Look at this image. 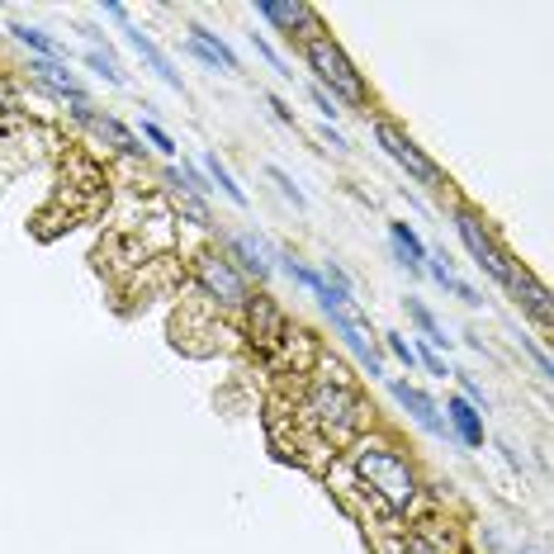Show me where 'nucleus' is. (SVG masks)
<instances>
[{
    "instance_id": "c85d7f7f",
    "label": "nucleus",
    "mask_w": 554,
    "mask_h": 554,
    "mask_svg": "<svg viewBox=\"0 0 554 554\" xmlns=\"http://www.w3.org/2000/svg\"><path fill=\"white\" fill-rule=\"evenodd\" d=\"M412 351H417V365H427L431 375H450V370H446V360L436 356V351H431L427 341H422V346H412Z\"/></svg>"
},
{
    "instance_id": "72a5a7b5",
    "label": "nucleus",
    "mask_w": 554,
    "mask_h": 554,
    "mask_svg": "<svg viewBox=\"0 0 554 554\" xmlns=\"http://www.w3.org/2000/svg\"><path fill=\"white\" fill-rule=\"evenodd\" d=\"M105 15L119 19V24H128V10H124V5H105Z\"/></svg>"
},
{
    "instance_id": "f8f14e48",
    "label": "nucleus",
    "mask_w": 554,
    "mask_h": 554,
    "mask_svg": "<svg viewBox=\"0 0 554 554\" xmlns=\"http://www.w3.org/2000/svg\"><path fill=\"white\" fill-rule=\"evenodd\" d=\"M124 34H128V43L138 48V57H143L147 67H152V72H157V76H161V81H166V86H171V90H180V95H185V81H180L176 62H171V57L161 53V48H157V43H152V38L143 34V29H133V24H128Z\"/></svg>"
},
{
    "instance_id": "cd10ccee",
    "label": "nucleus",
    "mask_w": 554,
    "mask_h": 554,
    "mask_svg": "<svg viewBox=\"0 0 554 554\" xmlns=\"http://www.w3.org/2000/svg\"><path fill=\"white\" fill-rule=\"evenodd\" d=\"M176 204H180V209H185L190 218H195V228H209V223H214V218H209V209H204V204H199L195 195H180Z\"/></svg>"
},
{
    "instance_id": "5701e85b",
    "label": "nucleus",
    "mask_w": 554,
    "mask_h": 554,
    "mask_svg": "<svg viewBox=\"0 0 554 554\" xmlns=\"http://www.w3.org/2000/svg\"><path fill=\"white\" fill-rule=\"evenodd\" d=\"M266 176L275 180V185H280V195H285L289 204H294V209H308V195L299 190V185H294V180L285 176V171H280V166H266Z\"/></svg>"
},
{
    "instance_id": "39448f33",
    "label": "nucleus",
    "mask_w": 554,
    "mask_h": 554,
    "mask_svg": "<svg viewBox=\"0 0 554 554\" xmlns=\"http://www.w3.org/2000/svg\"><path fill=\"white\" fill-rule=\"evenodd\" d=\"M195 280L199 289L214 299V304L223 308H242L251 299V285H247V275L237 270L233 256H223V251H204L195 261Z\"/></svg>"
},
{
    "instance_id": "f257e3e1",
    "label": "nucleus",
    "mask_w": 554,
    "mask_h": 554,
    "mask_svg": "<svg viewBox=\"0 0 554 554\" xmlns=\"http://www.w3.org/2000/svg\"><path fill=\"white\" fill-rule=\"evenodd\" d=\"M351 474L365 483V493H375L389 512H412V502L422 493V479L412 469L408 455H398L389 441H360L351 450Z\"/></svg>"
},
{
    "instance_id": "0eeeda50",
    "label": "nucleus",
    "mask_w": 554,
    "mask_h": 554,
    "mask_svg": "<svg viewBox=\"0 0 554 554\" xmlns=\"http://www.w3.org/2000/svg\"><path fill=\"white\" fill-rule=\"evenodd\" d=\"M389 394H394V403L408 412V417H412V422H417L422 431H427V436H441V441L450 436V427H446V417H441V408H436V403H431L422 389H412L408 379H394V384H389Z\"/></svg>"
},
{
    "instance_id": "9d476101",
    "label": "nucleus",
    "mask_w": 554,
    "mask_h": 554,
    "mask_svg": "<svg viewBox=\"0 0 554 554\" xmlns=\"http://www.w3.org/2000/svg\"><path fill=\"white\" fill-rule=\"evenodd\" d=\"M507 289L517 294V304L526 308V313H531L540 327H550V322H554V313H550V289L540 285V280L526 266H517V275H512V285H507Z\"/></svg>"
},
{
    "instance_id": "f3484780",
    "label": "nucleus",
    "mask_w": 554,
    "mask_h": 554,
    "mask_svg": "<svg viewBox=\"0 0 554 554\" xmlns=\"http://www.w3.org/2000/svg\"><path fill=\"white\" fill-rule=\"evenodd\" d=\"M199 171H204V176H209V190H223V195L233 199L237 209H247V190H242V185H237L233 180V171H228V166H223V161H218V152H204V166H199Z\"/></svg>"
},
{
    "instance_id": "473e14b6",
    "label": "nucleus",
    "mask_w": 554,
    "mask_h": 554,
    "mask_svg": "<svg viewBox=\"0 0 554 554\" xmlns=\"http://www.w3.org/2000/svg\"><path fill=\"white\" fill-rule=\"evenodd\" d=\"M455 299H465L469 308H479V304H483V299H479V289H474V285H465V280L455 285Z\"/></svg>"
},
{
    "instance_id": "4468645a",
    "label": "nucleus",
    "mask_w": 554,
    "mask_h": 554,
    "mask_svg": "<svg viewBox=\"0 0 554 554\" xmlns=\"http://www.w3.org/2000/svg\"><path fill=\"white\" fill-rule=\"evenodd\" d=\"M29 72H34L48 90L67 95V100H86V90H81V81L67 72V62H48V57H34V62H29Z\"/></svg>"
},
{
    "instance_id": "2eb2a0df",
    "label": "nucleus",
    "mask_w": 554,
    "mask_h": 554,
    "mask_svg": "<svg viewBox=\"0 0 554 554\" xmlns=\"http://www.w3.org/2000/svg\"><path fill=\"white\" fill-rule=\"evenodd\" d=\"M389 237H394V251H398V261L412 270V275H422V266H427V247H422V237L412 233V223H389Z\"/></svg>"
},
{
    "instance_id": "f704fd0d",
    "label": "nucleus",
    "mask_w": 554,
    "mask_h": 554,
    "mask_svg": "<svg viewBox=\"0 0 554 554\" xmlns=\"http://www.w3.org/2000/svg\"><path fill=\"white\" fill-rule=\"evenodd\" d=\"M521 554H531V550H521Z\"/></svg>"
},
{
    "instance_id": "9b49d317",
    "label": "nucleus",
    "mask_w": 554,
    "mask_h": 554,
    "mask_svg": "<svg viewBox=\"0 0 554 554\" xmlns=\"http://www.w3.org/2000/svg\"><path fill=\"white\" fill-rule=\"evenodd\" d=\"M446 427H450V436H455L460 446L483 450V412H474L460 394L446 398Z\"/></svg>"
},
{
    "instance_id": "ddd939ff",
    "label": "nucleus",
    "mask_w": 554,
    "mask_h": 554,
    "mask_svg": "<svg viewBox=\"0 0 554 554\" xmlns=\"http://www.w3.org/2000/svg\"><path fill=\"white\" fill-rule=\"evenodd\" d=\"M190 53L199 57V62H209V67H223V72H237V53L223 43L218 34H209L204 24H195L190 29Z\"/></svg>"
},
{
    "instance_id": "1a4fd4ad",
    "label": "nucleus",
    "mask_w": 554,
    "mask_h": 554,
    "mask_svg": "<svg viewBox=\"0 0 554 554\" xmlns=\"http://www.w3.org/2000/svg\"><path fill=\"white\" fill-rule=\"evenodd\" d=\"M256 15L270 19V24H280L289 38H294V29H304V38L318 34V10H313V5H299V0H261Z\"/></svg>"
},
{
    "instance_id": "7ed1b4c3",
    "label": "nucleus",
    "mask_w": 554,
    "mask_h": 554,
    "mask_svg": "<svg viewBox=\"0 0 554 554\" xmlns=\"http://www.w3.org/2000/svg\"><path fill=\"white\" fill-rule=\"evenodd\" d=\"M360 394L351 384H341V379H318L313 389H308V403H304V417L322 436H332V441H346V436H356L360 427Z\"/></svg>"
},
{
    "instance_id": "4be33fe9",
    "label": "nucleus",
    "mask_w": 554,
    "mask_h": 554,
    "mask_svg": "<svg viewBox=\"0 0 554 554\" xmlns=\"http://www.w3.org/2000/svg\"><path fill=\"white\" fill-rule=\"evenodd\" d=\"M422 270H427L441 289H450V294H455V285H460V280H455V270H450V256H441V251H427V266H422Z\"/></svg>"
},
{
    "instance_id": "423d86ee",
    "label": "nucleus",
    "mask_w": 554,
    "mask_h": 554,
    "mask_svg": "<svg viewBox=\"0 0 554 554\" xmlns=\"http://www.w3.org/2000/svg\"><path fill=\"white\" fill-rule=\"evenodd\" d=\"M375 143L384 147V152H389V157H394L398 166H403V171H408V176L417 180V185L446 190V176H441V166H436V161H431L427 152H422V147L412 143L408 133H398L394 124H384V119H379V124H375Z\"/></svg>"
},
{
    "instance_id": "dca6fc26",
    "label": "nucleus",
    "mask_w": 554,
    "mask_h": 554,
    "mask_svg": "<svg viewBox=\"0 0 554 554\" xmlns=\"http://www.w3.org/2000/svg\"><path fill=\"white\" fill-rule=\"evenodd\" d=\"M90 128H95V133H100L114 152H124V157H138V152H143V147H138V138H133V133L114 119V114H90Z\"/></svg>"
},
{
    "instance_id": "7c9ffc66",
    "label": "nucleus",
    "mask_w": 554,
    "mask_h": 554,
    "mask_svg": "<svg viewBox=\"0 0 554 554\" xmlns=\"http://www.w3.org/2000/svg\"><path fill=\"white\" fill-rule=\"evenodd\" d=\"M313 105H318L322 114H327V119H337V114H341V105H337V100H332L327 90H318V86H313Z\"/></svg>"
},
{
    "instance_id": "c756f323",
    "label": "nucleus",
    "mask_w": 554,
    "mask_h": 554,
    "mask_svg": "<svg viewBox=\"0 0 554 554\" xmlns=\"http://www.w3.org/2000/svg\"><path fill=\"white\" fill-rule=\"evenodd\" d=\"M403 554H450L441 540H427V536H412L408 545H403Z\"/></svg>"
},
{
    "instance_id": "6ab92c4d",
    "label": "nucleus",
    "mask_w": 554,
    "mask_h": 554,
    "mask_svg": "<svg viewBox=\"0 0 554 554\" xmlns=\"http://www.w3.org/2000/svg\"><path fill=\"white\" fill-rule=\"evenodd\" d=\"M408 318L417 322V327H422V341H427L431 351H441V346L450 351V337L441 332V322H436V313H431V308L422 304V299H408Z\"/></svg>"
},
{
    "instance_id": "b1692460",
    "label": "nucleus",
    "mask_w": 554,
    "mask_h": 554,
    "mask_svg": "<svg viewBox=\"0 0 554 554\" xmlns=\"http://www.w3.org/2000/svg\"><path fill=\"white\" fill-rule=\"evenodd\" d=\"M143 138H147V143H152V147H157L161 157H176V143H171V133H166V128H161V124H152V119H143Z\"/></svg>"
},
{
    "instance_id": "a878e982",
    "label": "nucleus",
    "mask_w": 554,
    "mask_h": 554,
    "mask_svg": "<svg viewBox=\"0 0 554 554\" xmlns=\"http://www.w3.org/2000/svg\"><path fill=\"white\" fill-rule=\"evenodd\" d=\"M176 180H185V185H190L195 195H209V176L199 171L195 161H180V166H176Z\"/></svg>"
},
{
    "instance_id": "2f4dec72",
    "label": "nucleus",
    "mask_w": 554,
    "mask_h": 554,
    "mask_svg": "<svg viewBox=\"0 0 554 554\" xmlns=\"http://www.w3.org/2000/svg\"><path fill=\"white\" fill-rule=\"evenodd\" d=\"M266 105H270V109H275V119H280V124H294V109H289V105H285V100H280V95H270Z\"/></svg>"
},
{
    "instance_id": "20e7f679",
    "label": "nucleus",
    "mask_w": 554,
    "mask_h": 554,
    "mask_svg": "<svg viewBox=\"0 0 554 554\" xmlns=\"http://www.w3.org/2000/svg\"><path fill=\"white\" fill-rule=\"evenodd\" d=\"M455 233H460L465 251L474 256V266L488 270L498 285H512V275H517V261H512V256L498 247V237L488 233V223H483L474 209H460V214H455Z\"/></svg>"
},
{
    "instance_id": "f03ea898",
    "label": "nucleus",
    "mask_w": 554,
    "mask_h": 554,
    "mask_svg": "<svg viewBox=\"0 0 554 554\" xmlns=\"http://www.w3.org/2000/svg\"><path fill=\"white\" fill-rule=\"evenodd\" d=\"M304 57H308V67H313V76H318V90H327L337 105H341V100H346V105H370V86H365V76L351 67V57L341 53L322 29L304 38Z\"/></svg>"
},
{
    "instance_id": "6e6552de",
    "label": "nucleus",
    "mask_w": 554,
    "mask_h": 554,
    "mask_svg": "<svg viewBox=\"0 0 554 554\" xmlns=\"http://www.w3.org/2000/svg\"><path fill=\"white\" fill-rule=\"evenodd\" d=\"M327 318H332V327H337V337L346 341V351H351V356H356L360 365L370 370V379L384 375V365H379V351H375V341H370V332H365V322L351 318V313H337V308H332Z\"/></svg>"
},
{
    "instance_id": "aec40b11",
    "label": "nucleus",
    "mask_w": 554,
    "mask_h": 554,
    "mask_svg": "<svg viewBox=\"0 0 554 554\" xmlns=\"http://www.w3.org/2000/svg\"><path fill=\"white\" fill-rule=\"evenodd\" d=\"M10 34L24 43V48H34L38 57H48V62H57V57H67V48L62 43H53V38L43 34V29H29V24H10Z\"/></svg>"
},
{
    "instance_id": "393cba45",
    "label": "nucleus",
    "mask_w": 554,
    "mask_h": 554,
    "mask_svg": "<svg viewBox=\"0 0 554 554\" xmlns=\"http://www.w3.org/2000/svg\"><path fill=\"white\" fill-rule=\"evenodd\" d=\"M384 346H389V356H394L398 365H408V370L417 365V351H412V341H403L398 332H384Z\"/></svg>"
},
{
    "instance_id": "a211bd4d",
    "label": "nucleus",
    "mask_w": 554,
    "mask_h": 554,
    "mask_svg": "<svg viewBox=\"0 0 554 554\" xmlns=\"http://www.w3.org/2000/svg\"><path fill=\"white\" fill-rule=\"evenodd\" d=\"M228 251H233L237 261H242V275H256V280H266L270 275V261H266V247H261V242H251V237H233V242H228Z\"/></svg>"
},
{
    "instance_id": "bb28decb",
    "label": "nucleus",
    "mask_w": 554,
    "mask_h": 554,
    "mask_svg": "<svg viewBox=\"0 0 554 554\" xmlns=\"http://www.w3.org/2000/svg\"><path fill=\"white\" fill-rule=\"evenodd\" d=\"M251 43H256V53L266 57V62H270V67H275L280 76H294V72H289V62H285V57H280L275 48H270V38H266V34H251Z\"/></svg>"
},
{
    "instance_id": "412c9836",
    "label": "nucleus",
    "mask_w": 554,
    "mask_h": 554,
    "mask_svg": "<svg viewBox=\"0 0 554 554\" xmlns=\"http://www.w3.org/2000/svg\"><path fill=\"white\" fill-rule=\"evenodd\" d=\"M86 67H95V72L105 76L109 86H124V81H128L124 67L114 62V53H109V48H105V53H100V48H90V53H86Z\"/></svg>"
}]
</instances>
